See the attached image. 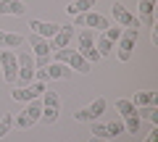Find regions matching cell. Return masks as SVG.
<instances>
[{
    "label": "cell",
    "mask_w": 158,
    "mask_h": 142,
    "mask_svg": "<svg viewBox=\"0 0 158 142\" xmlns=\"http://www.w3.org/2000/svg\"><path fill=\"white\" fill-rule=\"evenodd\" d=\"M132 105H135V108H145V105H153V108H156V105H158V95H156V92H150V90H142V92H137V95H135Z\"/></svg>",
    "instance_id": "19"
},
{
    "label": "cell",
    "mask_w": 158,
    "mask_h": 142,
    "mask_svg": "<svg viewBox=\"0 0 158 142\" xmlns=\"http://www.w3.org/2000/svg\"><path fill=\"white\" fill-rule=\"evenodd\" d=\"M106 34L111 37L113 42H118V37H121V29H118V26H108V29H106Z\"/></svg>",
    "instance_id": "25"
},
{
    "label": "cell",
    "mask_w": 158,
    "mask_h": 142,
    "mask_svg": "<svg viewBox=\"0 0 158 142\" xmlns=\"http://www.w3.org/2000/svg\"><path fill=\"white\" fill-rule=\"evenodd\" d=\"M145 142H158V129H153L150 134H148V140Z\"/></svg>",
    "instance_id": "27"
},
{
    "label": "cell",
    "mask_w": 158,
    "mask_h": 142,
    "mask_svg": "<svg viewBox=\"0 0 158 142\" xmlns=\"http://www.w3.org/2000/svg\"><path fill=\"white\" fill-rule=\"evenodd\" d=\"M40 119H42V103L32 100L24 111H19V113L13 116V126H19V129H29V126H34Z\"/></svg>",
    "instance_id": "2"
},
{
    "label": "cell",
    "mask_w": 158,
    "mask_h": 142,
    "mask_svg": "<svg viewBox=\"0 0 158 142\" xmlns=\"http://www.w3.org/2000/svg\"><path fill=\"white\" fill-rule=\"evenodd\" d=\"M42 92H45V84L42 82H32V87H19V90H13L11 97L19 100V103H32V100H40Z\"/></svg>",
    "instance_id": "11"
},
{
    "label": "cell",
    "mask_w": 158,
    "mask_h": 142,
    "mask_svg": "<svg viewBox=\"0 0 158 142\" xmlns=\"http://www.w3.org/2000/svg\"><path fill=\"white\" fill-rule=\"evenodd\" d=\"M27 6L21 0H0V13L3 16H24Z\"/></svg>",
    "instance_id": "17"
},
{
    "label": "cell",
    "mask_w": 158,
    "mask_h": 142,
    "mask_svg": "<svg viewBox=\"0 0 158 142\" xmlns=\"http://www.w3.org/2000/svg\"><path fill=\"white\" fill-rule=\"evenodd\" d=\"M29 29H32L37 37H42V40H53L56 32L61 29V24H50V21H37V18H32V21H29Z\"/></svg>",
    "instance_id": "15"
},
{
    "label": "cell",
    "mask_w": 158,
    "mask_h": 142,
    "mask_svg": "<svg viewBox=\"0 0 158 142\" xmlns=\"http://www.w3.org/2000/svg\"><path fill=\"white\" fill-rule=\"evenodd\" d=\"M0 63H3V79L6 84H19V61L11 50H0Z\"/></svg>",
    "instance_id": "6"
},
{
    "label": "cell",
    "mask_w": 158,
    "mask_h": 142,
    "mask_svg": "<svg viewBox=\"0 0 158 142\" xmlns=\"http://www.w3.org/2000/svg\"><path fill=\"white\" fill-rule=\"evenodd\" d=\"M116 111L121 113V121H124V129L129 132V134H137L140 132V113H137V108L132 105V100H116Z\"/></svg>",
    "instance_id": "3"
},
{
    "label": "cell",
    "mask_w": 158,
    "mask_h": 142,
    "mask_svg": "<svg viewBox=\"0 0 158 142\" xmlns=\"http://www.w3.org/2000/svg\"><path fill=\"white\" fill-rule=\"evenodd\" d=\"M106 129H108V137H116V134H124V121L121 119H116V121H111V124H106Z\"/></svg>",
    "instance_id": "23"
},
{
    "label": "cell",
    "mask_w": 158,
    "mask_h": 142,
    "mask_svg": "<svg viewBox=\"0 0 158 142\" xmlns=\"http://www.w3.org/2000/svg\"><path fill=\"white\" fill-rule=\"evenodd\" d=\"M113 45H116V42H113L111 37L103 32L100 37H98V42H95V50L100 53V58H103V55H111V53H113Z\"/></svg>",
    "instance_id": "22"
},
{
    "label": "cell",
    "mask_w": 158,
    "mask_h": 142,
    "mask_svg": "<svg viewBox=\"0 0 158 142\" xmlns=\"http://www.w3.org/2000/svg\"><path fill=\"white\" fill-rule=\"evenodd\" d=\"M90 142H106V140H100V137H90Z\"/></svg>",
    "instance_id": "28"
},
{
    "label": "cell",
    "mask_w": 158,
    "mask_h": 142,
    "mask_svg": "<svg viewBox=\"0 0 158 142\" xmlns=\"http://www.w3.org/2000/svg\"><path fill=\"white\" fill-rule=\"evenodd\" d=\"M24 45V37L21 34H16V32H3L0 29V47H21Z\"/></svg>",
    "instance_id": "21"
},
{
    "label": "cell",
    "mask_w": 158,
    "mask_h": 142,
    "mask_svg": "<svg viewBox=\"0 0 158 142\" xmlns=\"http://www.w3.org/2000/svg\"><path fill=\"white\" fill-rule=\"evenodd\" d=\"M71 40H74V26L71 24H61V29H58L56 37L50 40V50H63V47H69Z\"/></svg>",
    "instance_id": "14"
},
{
    "label": "cell",
    "mask_w": 158,
    "mask_h": 142,
    "mask_svg": "<svg viewBox=\"0 0 158 142\" xmlns=\"http://www.w3.org/2000/svg\"><path fill=\"white\" fill-rule=\"evenodd\" d=\"M45 71H48V76H50V79H71L74 76V71L71 68L66 66V63H48L45 66Z\"/></svg>",
    "instance_id": "16"
},
{
    "label": "cell",
    "mask_w": 158,
    "mask_h": 142,
    "mask_svg": "<svg viewBox=\"0 0 158 142\" xmlns=\"http://www.w3.org/2000/svg\"><path fill=\"white\" fill-rule=\"evenodd\" d=\"M16 61H19V84H32V79H34L32 53H19Z\"/></svg>",
    "instance_id": "10"
},
{
    "label": "cell",
    "mask_w": 158,
    "mask_h": 142,
    "mask_svg": "<svg viewBox=\"0 0 158 142\" xmlns=\"http://www.w3.org/2000/svg\"><path fill=\"white\" fill-rule=\"evenodd\" d=\"M58 113H61V97H58V92L45 90V92H42V119H40V121H45V124H56Z\"/></svg>",
    "instance_id": "4"
},
{
    "label": "cell",
    "mask_w": 158,
    "mask_h": 142,
    "mask_svg": "<svg viewBox=\"0 0 158 142\" xmlns=\"http://www.w3.org/2000/svg\"><path fill=\"white\" fill-rule=\"evenodd\" d=\"M106 105H108L106 97H95L87 108H82V111H77V113H74V121H95V119H100L103 111H106Z\"/></svg>",
    "instance_id": "8"
},
{
    "label": "cell",
    "mask_w": 158,
    "mask_h": 142,
    "mask_svg": "<svg viewBox=\"0 0 158 142\" xmlns=\"http://www.w3.org/2000/svg\"><path fill=\"white\" fill-rule=\"evenodd\" d=\"M92 134H95V137H100V140H106V137H108V129H106L103 124H98L95 129H92Z\"/></svg>",
    "instance_id": "26"
},
{
    "label": "cell",
    "mask_w": 158,
    "mask_h": 142,
    "mask_svg": "<svg viewBox=\"0 0 158 142\" xmlns=\"http://www.w3.org/2000/svg\"><path fill=\"white\" fill-rule=\"evenodd\" d=\"M137 37H140V29H121V37H118V42H116V55H118V61H129L132 58V50H135V45H137Z\"/></svg>",
    "instance_id": "5"
},
{
    "label": "cell",
    "mask_w": 158,
    "mask_h": 142,
    "mask_svg": "<svg viewBox=\"0 0 158 142\" xmlns=\"http://www.w3.org/2000/svg\"><path fill=\"white\" fill-rule=\"evenodd\" d=\"M32 50H34V61H37V66H48L50 63V42L42 40V37H37V34H32Z\"/></svg>",
    "instance_id": "12"
},
{
    "label": "cell",
    "mask_w": 158,
    "mask_h": 142,
    "mask_svg": "<svg viewBox=\"0 0 158 142\" xmlns=\"http://www.w3.org/2000/svg\"><path fill=\"white\" fill-rule=\"evenodd\" d=\"M95 3H98V0H74V3H69V6H66V13H71V16H82V13L92 11Z\"/></svg>",
    "instance_id": "20"
},
{
    "label": "cell",
    "mask_w": 158,
    "mask_h": 142,
    "mask_svg": "<svg viewBox=\"0 0 158 142\" xmlns=\"http://www.w3.org/2000/svg\"><path fill=\"white\" fill-rule=\"evenodd\" d=\"M11 126H13V119H11V113H8L6 119L0 121V140H3L6 134H11Z\"/></svg>",
    "instance_id": "24"
},
{
    "label": "cell",
    "mask_w": 158,
    "mask_h": 142,
    "mask_svg": "<svg viewBox=\"0 0 158 142\" xmlns=\"http://www.w3.org/2000/svg\"><path fill=\"white\" fill-rule=\"evenodd\" d=\"M153 8H156V0H142L140 3V24L145 26H156V18H153Z\"/></svg>",
    "instance_id": "18"
},
{
    "label": "cell",
    "mask_w": 158,
    "mask_h": 142,
    "mask_svg": "<svg viewBox=\"0 0 158 142\" xmlns=\"http://www.w3.org/2000/svg\"><path fill=\"white\" fill-rule=\"evenodd\" d=\"M111 11H113V18H116V24H121L124 29H140V18H137L127 6H121V3H113Z\"/></svg>",
    "instance_id": "9"
},
{
    "label": "cell",
    "mask_w": 158,
    "mask_h": 142,
    "mask_svg": "<svg viewBox=\"0 0 158 142\" xmlns=\"http://www.w3.org/2000/svg\"><path fill=\"white\" fill-rule=\"evenodd\" d=\"M77 26H90V29H103L106 32L111 24H108V18L103 16V13H95V11H87V13H82V16H77Z\"/></svg>",
    "instance_id": "13"
},
{
    "label": "cell",
    "mask_w": 158,
    "mask_h": 142,
    "mask_svg": "<svg viewBox=\"0 0 158 142\" xmlns=\"http://www.w3.org/2000/svg\"><path fill=\"white\" fill-rule=\"evenodd\" d=\"M56 61L66 63L71 71H79V74H90L92 63H87L85 58L79 55V50H71V47H63V50H56Z\"/></svg>",
    "instance_id": "1"
},
{
    "label": "cell",
    "mask_w": 158,
    "mask_h": 142,
    "mask_svg": "<svg viewBox=\"0 0 158 142\" xmlns=\"http://www.w3.org/2000/svg\"><path fill=\"white\" fill-rule=\"evenodd\" d=\"M79 55L85 58L87 63H98L100 61V53L95 50V37H92L90 29H85V32L79 34Z\"/></svg>",
    "instance_id": "7"
}]
</instances>
